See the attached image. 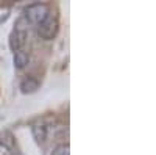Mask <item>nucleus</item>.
Masks as SVG:
<instances>
[{
	"instance_id": "nucleus-1",
	"label": "nucleus",
	"mask_w": 156,
	"mask_h": 155,
	"mask_svg": "<svg viewBox=\"0 0 156 155\" xmlns=\"http://www.w3.org/2000/svg\"><path fill=\"white\" fill-rule=\"evenodd\" d=\"M58 30H59V19L56 14L50 13V14L37 25V35L41 36V39H45V41H50L58 35Z\"/></svg>"
},
{
	"instance_id": "nucleus-2",
	"label": "nucleus",
	"mask_w": 156,
	"mask_h": 155,
	"mask_svg": "<svg viewBox=\"0 0 156 155\" xmlns=\"http://www.w3.org/2000/svg\"><path fill=\"white\" fill-rule=\"evenodd\" d=\"M50 14V6L47 3H33L28 5L23 11V19L25 22H30L34 25H39L47 16Z\"/></svg>"
},
{
	"instance_id": "nucleus-3",
	"label": "nucleus",
	"mask_w": 156,
	"mask_h": 155,
	"mask_svg": "<svg viewBox=\"0 0 156 155\" xmlns=\"http://www.w3.org/2000/svg\"><path fill=\"white\" fill-rule=\"evenodd\" d=\"M25 19L22 17L17 24H16V28L12 30L11 36H9V47L12 52H17V50H22L23 44H25V39H27V27H25Z\"/></svg>"
},
{
	"instance_id": "nucleus-4",
	"label": "nucleus",
	"mask_w": 156,
	"mask_h": 155,
	"mask_svg": "<svg viewBox=\"0 0 156 155\" xmlns=\"http://www.w3.org/2000/svg\"><path fill=\"white\" fill-rule=\"evenodd\" d=\"M31 133L34 136V139L37 141L39 144H44L47 139V127L42 122H36L31 125Z\"/></svg>"
},
{
	"instance_id": "nucleus-5",
	"label": "nucleus",
	"mask_w": 156,
	"mask_h": 155,
	"mask_svg": "<svg viewBox=\"0 0 156 155\" xmlns=\"http://www.w3.org/2000/svg\"><path fill=\"white\" fill-rule=\"evenodd\" d=\"M37 88H39V82L34 77H25L20 82V91L23 94H31V93L37 91Z\"/></svg>"
},
{
	"instance_id": "nucleus-6",
	"label": "nucleus",
	"mask_w": 156,
	"mask_h": 155,
	"mask_svg": "<svg viewBox=\"0 0 156 155\" xmlns=\"http://www.w3.org/2000/svg\"><path fill=\"white\" fill-rule=\"evenodd\" d=\"M28 63H30V55H28V52H25L23 49L14 52V66H16L17 69H23Z\"/></svg>"
},
{
	"instance_id": "nucleus-7",
	"label": "nucleus",
	"mask_w": 156,
	"mask_h": 155,
	"mask_svg": "<svg viewBox=\"0 0 156 155\" xmlns=\"http://www.w3.org/2000/svg\"><path fill=\"white\" fill-rule=\"evenodd\" d=\"M51 155H70V147L69 144H61V146H56L51 152Z\"/></svg>"
},
{
	"instance_id": "nucleus-8",
	"label": "nucleus",
	"mask_w": 156,
	"mask_h": 155,
	"mask_svg": "<svg viewBox=\"0 0 156 155\" xmlns=\"http://www.w3.org/2000/svg\"><path fill=\"white\" fill-rule=\"evenodd\" d=\"M11 14V8L8 5H0V24H3Z\"/></svg>"
},
{
	"instance_id": "nucleus-9",
	"label": "nucleus",
	"mask_w": 156,
	"mask_h": 155,
	"mask_svg": "<svg viewBox=\"0 0 156 155\" xmlns=\"http://www.w3.org/2000/svg\"><path fill=\"white\" fill-rule=\"evenodd\" d=\"M0 155H22V153L17 152V150H12V149H9V147H6L0 143Z\"/></svg>"
}]
</instances>
